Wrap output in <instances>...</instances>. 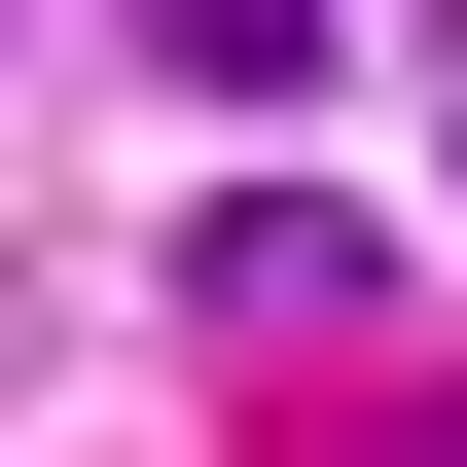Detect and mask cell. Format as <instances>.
I'll use <instances>...</instances> for the list:
<instances>
[{"instance_id":"obj_2","label":"cell","mask_w":467,"mask_h":467,"mask_svg":"<svg viewBox=\"0 0 467 467\" xmlns=\"http://www.w3.org/2000/svg\"><path fill=\"white\" fill-rule=\"evenodd\" d=\"M144 72H216V109H288V72H324V0H144Z\"/></svg>"},{"instance_id":"obj_1","label":"cell","mask_w":467,"mask_h":467,"mask_svg":"<svg viewBox=\"0 0 467 467\" xmlns=\"http://www.w3.org/2000/svg\"><path fill=\"white\" fill-rule=\"evenodd\" d=\"M180 324H396V252H359V216H288V180H252V216H180Z\"/></svg>"}]
</instances>
